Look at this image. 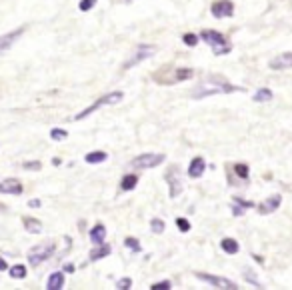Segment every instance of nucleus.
I'll return each mask as SVG.
<instances>
[{
	"instance_id": "c9c22d12",
	"label": "nucleus",
	"mask_w": 292,
	"mask_h": 290,
	"mask_svg": "<svg viewBox=\"0 0 292 290\" xmlns=\"http://www.w3.org/2000/svg\"><path fill=\"white\" fill-rule=\"evenodd\" d=\"M170 280H160L156 284H150V290H170Z\"/></svg>"
},
{
	"instance_id": "2eb2a0df",
	"label": "nucleus",
	"mask_w": 292,
	"mask_h": 290,
	"mask_svg": "<svg viewBox=\"0 0 292 290\" xmlns=\"http://www.w3.org/2000/svg\"><path fill=\"white\" fill-rule=\"evenodd\" d=\"M88 238H90V242L96 246V244H102L104 240H106V226L102 222H98V224H94V226L90 228V232H88Z\"/></svg>"
},
{
	"instance_id": "58836bf2",
	"label": "nucleus",
	"mask_w": 292,
	"mask_h": 290,
	"mask_svg": "<svg viewBox=\"0 0 292 290\" xmlns=\"http://www.w3.org/2000/svg\"><path fill=\"white\" fill-rule=\"evenodd\" d=\"M4 270H8V262L2 258V256H0V272H4Z\"/></svg>"
},
{
	"instance_id": "2f4dec72",
	"label": "nucleus",
	"mask_w": 292,
	"mask_h": 290,
	"mask_svg": "<svg viewBox=\"0 0 292 290\" xmlns=\"http://www.w3.org/2000/svg\"><path fill=\"white\" fill-rule=\"evenodd\" d=\"M182 42H184L186 46L192 48V46H196V44H198V36L194 34V32H186V34L182 36Z\"/></svg>"
},
{
	"instance_id": "6e6552de",
	"label": "nucleus",
	"mask_w": 292,
	"mask_h": 290,
	"mask_svg": "<svg viewBox=\"0 0 292 290\" xmlns=\"http://www.w3.org/2000/svg\"><path fill=\"white\" fill-rule=\"evenodd\" d=\"M176 170H178L176 166H170V170L164 174L166 184H168V194H170V198H178V196L182 194V190H184L182 178L178 176V172H176Z\"/></svg>"
},
{
	"instance_id": "1a4fd4ad",
	"label": "nucleus",
	"mask_w": 292,
	"mask_h": 290,
	"mask_svg": "<svg viewBox=\"0 0 292 290\" xmlns=\"http://www.w3.org/2000/svg\"><path fill=\"white\" fill-rule=\"evenodd\" d=\"M24 32H26V26H18L16 30H10V32H6V34L0 36V54L10 50V48L18 42V38L24 34Z\"/></svg>"
},
{
	"instance_id": "6ab92c4d",
	"label": "nucleus",
	"mask_w": 292,
	"mask_h": 290,
	"mask_svg": "<svg viewBox=\"0 0 292 290\" xmlns=\"http://www.w3.org/2000/svg\"><path fill=\"white\" fill-rule=\"evenodd\" d=\"M136 184H138V174L128 172V174L122 176V180H120V190L122 192H130V190L136 188Z\"/></svg>"
},
{
	"instance_id": "20e7f679",
	"label": "nucleus",
	"mask_w": 292,
	"mask_h": 290,
	"mask_svg": "<svg viewBox=\"0 0 292 290\" xmlns=\"http://www.w3.org/2000/svg\"><path fill=\"white\" fill-rule=\"evenodd\" d=\"M54 252H56V242H54V240H48V242L32 246L30 252H28V264L32 268H36V266H40L42 262H46L48 258H50Z\"/></svg>"
},
{
	"instance_id": "473e14b6",
	"label": "nucleus",
	"mask_w": 292,
	"mask_h": 290,
	"mask_svg": "<svg viewBox=\"0 0 292 290\" xmlns=\"http://www.w3.org/2000/svg\"><path fill=\"white\" fill-rule=\"evenodd\" d=\"M232 202H236L238 206H242L244 210H248V208H256V202H252V200H244V198H240V196H234V198H232Z\"/></svg>"
},
{
	"instance_id": "ddd939ff",
	"label": "nucleus",
	"mask_w": 292,
	"mask_h": 290,
	"mask_svg": "<svg viewBox=\"0 0 292 290\" xmlns=\"http://www.w3.org/2000/svg\"><path fill=\"white\" fill-rule=\"evenodd\" d=\"M268 66L272 70H288L292 68V52H284V54H278L276 58H272L268 62Z\"/></svg>"
},
{
	"instance_id": "393cba45",
	"label": "nucleus",
	"mask_w": 292,
	"mask_h": 290,
	"mask_svg": "<svg viewBox=\"0 0 292 290\" xmlns=\"http://www.w3.org/2000/svg\"><path fill=\"white\" fill-rule=\"evenodd\" d=\"M232 172L238 176V178H242V180H248V176H250V168H248V164H244V162H236V164L232 166Z\"/></svg>"
},
{
	"instance_id": "9d476101",
	"label": "nucleus",
	"mask_w": 292,
	"mask_h": 290,
	"mask_svg": "<svg viewBox=\"0 0 292 290\" xmlns=\"http://www.w3.org/2000/svg\"><path fill=\"white\" fill-rule=\"evenodd\" d=\"M280 204H282V196L280 194H272V196L264 198L260 204H256V210H258V214L268 216L272 212H276L278 208H280Z\"/></svg>"
},
{
	"instance_id": "e433bc0d",
	"label": "nucleus",
	"mask_w": 292,
	"mask_h": 290,
	"mask_svg": "<svg viewBox=\"0 0 292 290\" xmlns=\"http://www.w3.org/2000/svg\"><path fill=\"white\" fill-rule=\"evenodd\" d=\"M28 206H30V208H40L42 202H40L38 198H32V200H28Z\"/></svg>"
},
{
	"instance_id": "f8f14e48",
	"label": "nucleus",
	"mask_w": 292,
	"mask_h": 290,
	"mask_svg": "<svg viewBox=\"0 0 292 290\" xmlns=\"http://www.w3.org/2000/svg\"><path fill=\"white\" fill-rule=\"evenodd\" d=\"M24 192V186L18 178H6L0 182V194H8V196H20Z\"/></svg>"
},
{
	"instance_id": "412c9836",
	"label": "nucleus",
	"mask_w": 292,
	"mask_h": 290,
	"mask_svg": "<svg viewBox=\"0 0 292 290\" xmlns=\"http://www.w3.org/2000/svg\"><path fill=\"white\" fill-rule=\"evenodd\" d=\"M106 160H108V154L104 150H92L84 156L86 164H102V162H106Z\"/></svg>"
},
{
	"instance_id": "39448f33",
	"label": "nucleus",
	"mask_w": 292,
	"mask_h": 290,
	"mask_svg": "<svg viewBox=\"0 0 292 290\" xmlns=\"http://www.w3.org/2000/svg\"><path fill=\"white\" fill-rule=\"evenodd\" d=\"M154 54H156V46H152V44H144V42H142V44H136V46H134V52L124 60L122 70H130V68L138 66L140 62L152 58Z\"/></svg>"
},
{
	"instance_id": "aec40b11",
	"label": "nucleus",
	"mask_w": 292,
	"mask_h": 290,
	"mask_svg": "<svg viewBox=\"0 0 292 290\" xmlns=\"http://www.w3.org/2000/svg\"><path fill=\"white\" fill-rule=\"evenodd\" d=\"M220 248H222V252H226V254H238V252H240L238 240H234V238H230V236H226V238L220 240Z\"/></svg>"
},
{
	"instance_id": "0eeeda50",
	"label": "nucleus",
	"mask_w": 292,
	"mask_h": 290,
	"mask_svg": "<svg viewBox=\"0 0 292 290\" xmlns=\"http://www.w3.org/2000/svg\"><path fill=\"white\" fill-rule=\"evenodd\" d=\"M194 276H196L198 280L206 282L208 286L212 288H222V290H236L238 284L230 278H224V276H214V274H206V272H194Z\"/></svg>"
},
{
	"instance_id": "bb28decb",
	"label": "nucleus",
	"mask_w": 292,
	"mask_h": 290,
	"mask_svg": "<svg viewBox=\"0 0 292 290\" xmlns=\"http://www.w3.org/2000/svg\"><path fill=\"white\" fill-rule=\"evenodd\" d=\"M166 230V224H164V220H160V218H152L150 220V232L152 234H156V236H160L162 232Z\"/></svg>"
},
{
	"instance_id": "c756f323",
	"label": "nucleus",
	"mask_w": 292,
	"mask_h": 290,
	"mask_svg": "<svg viewBox=\"0 0 292 290\" xmlns=\"http://www.w3.org/2000/svg\"><path fill=\"white\" fill-rule=\"evenodd\" d=\"M174 222H176V228L180 230V232H190V222H188V218H182V216H176L174 218Z\"/></svg>"
},
{
	"instance_id": "b1692460",
	"label": "nucleus",
	"mask_w": 292,
	"mask_h": 290,
	"mask_svg": "<svg viewBox=\"0 0 292 290\" xmlns=\"http://www.w3.org/2000/svg\"><path fill=\"white\" fill-rule=\"evenodd\" d=\"M172 76H174V78H170V84L180 82V80H190V78L194 76V70H192V68H178V70H174Z\"/></svg>"
},
{
	"instance_id": "f03ea898",
	"label": "nucleus",
	"mask_w": 292,
	"mask_h": 290,
	"mask_svg": "<svg viewBox=\"0 0 292 290\" xmlns=\"http://www.w3.org/2000/svg\"><path fill=\"white\" fill-rule=\"evenodd\" d=\"M122 98H124V92L122 90H112V92H106L104 96H100L98 100H96L94 104H90L88 108H84V110H80L78 114L74 116V120H84L86 116H90L92 112H96V110H100L102 106H114V104H118V102H122Z\"/></svg>"
},
{
	"instance_id": "7ed1b4c3",
	"label": "nucleus",
	"mask_w": 292,
	"mask_h": 290,
	"mask_svg": "<svg viewBox=\"0 0 292 290\" xmlns=\"http://www.w3.org/2000/svg\"><path fill=\"white\" fill-rule=\"evenodd\" d=\"M200 40L212 48L216 56L228 54V52L232 50V46L228 44L226 36L222 34V32H218V30H202V32H200Z\"/></svg>"
},
{
	"instance_id": "f257e3e1",
	"label": "nucleus",
	"mask_w": 292,
	"mask_h": 290,
	"mask_svg": "<svg viewBox=\"0 0 292 290\" xmlns=\"http://www.w3.org/2000/svg\"><path fill=\"white\" fill-rule=\"evenodd\" d=\"M230 92H244V88L232 84L230 80H226L222 74H208L196 84V88L192 90V98L200 100V98H206V96H212V94H230Z\"/></svg>"
},
{
	"instance_id": "72a5a7b5",
	"label": "nucleus",
	"mask_w": 292,
	"mask_h": 290,
	"mask_svg": "<svg viewBox=\"0 0 292 290\" xmlns=\"http://www.w3.org/2000/svg\"><path fill=\"white\" fill-rule=\"evenodd\" d=\"M22 168H24V170H34V172H38V170L42 168V162H38V160H28V162L22 164Z\"/></svg>"
},
{
	"instance_id": "c85d7f7f",
	"label": "nucleus",
	"mask_w": 292,
	"mask_h": 290,
	"mask_svg": "<svg viewBox=\"0 0 292 290\" xmlns=\"http://www.w3.org/2000/svg\"><path fill=\"white\" fill-rule=\"evenodd\" d=\"M244 280H248V282H250L254 288H262L260 280L256 278V274H254V270H252V268H246V270H244Z\"/></svg>"
},
{
	"instance_id": "4c0bfd02",
	"label": "nucleus",
	"mask_w": 292,
	"mask_h": 290,
	"mask_svg": "<svg viewBox=\"0 0 292 290\" xmlns=\"http://www.w3.org/2000/svg\"><path fill=\"white\" fill-rule=\"evenodd\" d=\"M62 268H64V272H66V274H72V272H74V270H76V268H74V264H72V262H68V264H64V266H62Z\"/></svg>"
},
{
	"instance_id": "dca6fc26",
	"label": "nucleus",
	"mask_w": 292,
	"mask_h": 290,
	"mask_svg": "<svg viewBox=\"0 0 292 290\" xmlns=\"http://www.w3.org/2000/svg\"><path fill=\"white\" fill-rule=\"evenodd\" d=\"M64 282H66V278H64V270H56V272H52V274L48 276L46 290H62Z\"/></svg>"
},
{
	"instance_id": "423d86ee",
	"label": "nucleus",
	"mask_w": 292,
	"mask_h": 290,
	"mask_svg": "<svg viewBox=\"0 0 292 290\" xmlns=\"http://www.w3.org/2000/svg\"><path fill=\"white\" fill-rule=\"evenodd\" d=\"M166 160L164 154H152V152H144L134 156L130 162H128V168H134V170H148V168H156Z\"/></svg>"
},
{
	"instance_id": "4468645a",
	"label": "nucleus",
	"mask_w": 292,
	"mask_h": 290,
	"mask_svg": "<svg viewBox=\"0 0 292 290\" xmlns=\"http://www.w3.org/2000/svg\"><path fill=\"white\" fill-rule=\"evenodd\" d=\"M206 170V160L202 156H194L188 164V176L190 178H200Z\"/></svg>"
},
{
	"instance_id": "5701e85b",
	"label": "nucleus",
	"mask_w": 292,
	"mask_h": 290,
	"mask_svg": "<svg viewBox=\"0 0 292 290\" xmlns=\"http://www.w3.org/2000/svg\"><path fill=\"white\" fill-rule=\"evenodd\" d=\"M272 98H274V92L270 88H258L254 92V96H252L254 102H270Z\"/></svg>"
},
{
	"instance_id": "a878e982",
	"label": "nucleus",
	"mask_w": 292,
	"mask_h": 290,
	"mask_svg": "<svg viewBox=\"0 0 292 290\" xmlns=\"http://www.w3.org/2000/svg\"><path fill=\"white\" fill-rule=\"evenodd\" d=\"M124 246H126L128 250H132L134 254L142 252V244H140V240H138V238H132V236H126V238H124Z\"/></svg>"
},
{
	"instance_id": "4be33fe9",
	"label": "nucleus",
	"mask_w": 292,
	"mask_h": 290,
	"mask_svg": "<svg viewBox=\"0 0 292 290\" xmlns=\"http://www.w3.org/2000/svg\"><path fill=\"white\" fill-rule=\"evenodd\" d=\"M8 274H10V278H14V280H22V278H26V274H28V268H26L24 264H14V266H8Z\"/></svg>"
},
{
	"instance_id": "9b49d317",
	"label": "nucleus",
	"mask_w": 292,
	"mask_h": 290,
	"mask_svg": "<svg viewBox=\"0 0 292 290\" xmlns=\"http://www.w3.org/2000/svg\"><path fill=\"white\" fill-rule=\"evenodd\" d=\"M210 12H212L214 18H230L234 14V4L232 0H216L210 6Z\"/></svg>"
},
{
	"instance_id": "cd10ccee",
	"label": "nucleus",
	"mask_w": 292,
	"mask_h": 290,
	"mask_svg": "<svg viewBox=\"0 0 292 290\" xmlns=\"http://www.w3.org/2000/svg\"><path fill=\"white\" fill-rule=\"evenodd\" d=\"M50 138L54 142H62V140L68 138V130H64V128H52V130H50Z\"/></svg>"
},
{
	"instance_id": "f3484780",
	"label": "nucleus",
	"mask_w": 292,
	"mask_h": 290,
	"mask_svg": "<svg viewBox=\"0 0 292 290\" xmlns=\"http://www.w3.org/2000/svg\"><path fill=\"white\" fill-rule=\"evenodd\" d=\"M110 252H112L110 244L102 242V244H96V248H92V250H90L88 258H90V262H98V260L106 258V256H110Z\"/></svg>"
},
{
	"instance_id": "7c9ffc66",
	"label": "nucleus",
	"mask_w": 292,
	"mask_h": 290,
	"mask_svg": "<svg viewBox=\"0 0 292 290\" xmlns=\"http://www.w3.org/2000/svg\"><path fill=\"white\" fill-rule=\"evenodd\" d=\"M96 2H98V0H80V2H78V10L80 12H88V10H92L96 6Z\"/></svg>"
},
{
	"instance_id": "a211bd4d",
	"label": "nucleus",
	"mask_w": 292,
	"mask_h": 290,
	"mask_svg": "<svg viewBox=\"0 0 292 290\" xmlns=\"http://www.w3.org/2000/svg\"><path fill=\"white\" fill-rule=\"evenodd\" d=\"M22 226L30 234H40L42 232V222L38 218H32V216H24L22 218Z\"/></svg>"
},
{
	"instance_id": "f704fd0d",
	"label": "nucleus",
	"mask_w": 292,
	"mask_h": 290,
	"mask_svg": "<svg viewBox=\"0 0 292 290\" xmlns=\"http://www.w3.org/2000/svg\"><path fill=\"white\" fill-rule=\"evenodd\" d=\"M132 286V278H128V276H124V278H120L118 282H116V288L118 290H128Z\"/></svg>"
}]
</instances>
